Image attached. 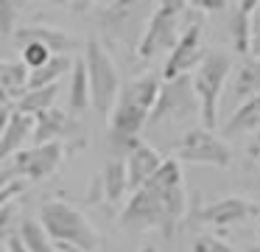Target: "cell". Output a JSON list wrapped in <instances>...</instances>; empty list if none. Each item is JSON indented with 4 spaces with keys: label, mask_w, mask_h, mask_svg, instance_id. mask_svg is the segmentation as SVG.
Wrapping results in <instances>:
<instances>
[{
    "label": "cell",
    "mask_w": 260,
    "mask_h": 252,
    "mask_svg": "<svg viewBox=\"0 0 260 252\" xmlns=\"http://www.w3.org/2000/svg\"><path fill=\"white\" fill-rule=\"evenodd\" d=\"M257 235H260V224H257Z\"/></svg>",
    "instance_id": "d590c367"
},
{
    "label": "cell",
    "mask_w": 260,
    "mask_h": 252,
    "mask_svg": "<svg viewBox=\"0 0 260 252\" xmlns=\"http://www.w3.org/2000/svg\"><path fill=\"white\" fill-rule=\"evenodd\" d=\"M159 87H162V81L154 73L132 78L120 87V95L115 101L112 112H109V149H112L115 157L126 160V154L140 146L137 134L143 132V126L151 118Z\"/></svg>",
    "instance_id": "7a4b0ae2"
},
{
    "label": "cell",
    "mask_w": 260,
    "mask_h": 252,
    "mask_svg": "<svg viewBox=\"0 0 260 252\" xmlns=\"http://www.w3.org/2000/svg\"><path fill=\"white\" fill-rule=\"evenodd\" d=\"M101 190H104V199L107 202H120L129 188V171H126V160L123 157H115L104 165V174H101Z\"/></svg>",
    "instance_id": "44dd1931"
},
{
    "label": "cell",
    "mask_w": 260,
    "mask_h": 252,
    "mask_svg": "<svg viewBox=\"0 0 260 252\" xmlns=\"http://www.w3.org/2000/svg\"><path fill=\"white\" fill-rule=\"evenodd\" d=\"M165 162V157L159 154L154 146L140 143L137 149H132L126 154V171H129V188L137 190L140 185H146L148 179L157 174V168Z\"/></svg>",
    "instance_id": "5bb4252c"
},
{
    "label": "cell",
    "mask_w": 260,
    "mask_h": 252,
    "mask_svg": "<svg viewBox=\"0 0 260 252\" xmlns=\"http://www.w3.org/2000/svg\"><path fill=\"white\" fill-rule=\"evenodd\" d=\"M199 115L202 118V101L193 87V73H182L176 78H165L159 87L157 104L151 109L148 123H165V121H185Z\"/></svg>",
    "instance_id": "ba28073f"
},
{
    "label": "cell",
    "mask_w": 260,
    "mask_h": 252,
    "mask_svg": "<svg viewBox=\"0 0 260 252\" xmlns=\"http://www.w3.org/2000/svg\"><path fill=\"white\" fill-rule=\"evenodd\" d=\"M202 37H204V14H199L187 25V31L179 37L174 50L168 53V62L162 67V78H176L182 73H193L202 65V59L207 56V50L202 48Z\"/></svg>",
    "instance_id": "8fae6325"
},
{
    "label": "cell",
    "mask_w": 260,
    "mask_h": 252,
    "mask_svg": "<svg viewBox=\"0 0 260 252\" xmlns=\"http://www.w3.org/2000/svg\"><path fill=\"white\" fill-rule=\"evenodd\" d=\"M254 160H257V165H260V151H254Z\"/></svg>",
    "instance_id": "e575fe53"
},
{
    "label": "cell",
    "mask_w": 260,
    "mask_h": 252,
    "mask_svg": "<svg viewBox=\"0 0 260 252\" xmlns=\"http://www.w3.org/2000/svg\"><path fill=\"white\" fill-rule=\"evenodd\" d=\"M232 59L224 50H207V56L202 59V65L193 70V87L202 101V123L210 129L218 126V106L224 98L226 81L232 76Z\"/></svg>",
    "instance_id": "8992f818"
},
{
    "label": "cell",
    "mask_w": 260,
    "mask_h": 252,
    "mask_svg": "<svg viewBox=\"0 0 260 252\" xmlns=\"http://www.w3.org/2000/svg\"><path fill=\"white\" fill-rule=\"evenodd\" d=\"M252 53H254V56H260V31L254 34V45H252Z\"/></svg>",
    "instance_id": "1f68e13d"
},
{
    "label": "cell",
    "mask_w": 260,
    "mask_h": 252,
    "mask_svg": "<svg viewBox=\"0 0 260 252\" xmlns=\"http://www.w3.org/2000/svg\"><path fill=\"white\" fill-rule=\"evenodd\" d=\"M257 129H260V93L235 106V112L224 123V134L226 137H241V134H252Z\"/></svg>",
    "instance_id": "e0dca14e"
},
{
    "label": "cell",
    "mask_w": 260,
    "mask_h": 252,
    "mask_svg": "<svg viewBox=\"0 0 260 252\" xmlns=\"http://www.w3.org/2000/svg\"><path fill=\"white\" fill-rule=\"evenodd\" d=\"M68 132H70L68 112L51 106V109H45V112H37V126H34V137H31V143H51V140H59L62 134H68Z\"/></svg>",
    "instance_id": "ffe728a7"
},
{
    "label": "cell",
    "mask_w": 260,
    "mask_h": 252,
    "mask_svg": "<svg viewBox=\"0 0 260 252\" xmlns=\"http://www.w3.org/2000/svg\"><path fill=\"white\" fill-rule=\"evenodd\" d=\"M199 14H204V11L193 9L187 0H159L146 25V34L137 45V56L148 62L157 53H171L174 45L179 42V37Z\"/></svg>",
    "instance_id": "3957f363"
},
{
    "label": "cell",
    "mask_w": 260,
    "mask_h": 252,
    "mask_svg": "<svg viewBox=\"0 0 260 252\" xmlns=\"http://www.w3.org/2000/svg\"><path fill=\"white\" fill-rule=\"evenodd\" d=\"M260 93V56L249 53L243 56V62L232 70V81H230V98L235 104L252 98Z\"/></svg>",
    "instance_id": "9a60e30c"
},
{
    "label": "cell",
    "mask_w": 260,
    "mask_h": 252,
    "mask_svg": "<svg viewBox=\"0 0 260 252\" xmlns=\"http://www.w3.org/2000/svg\"><path fill=\"white\" fill-rule=\"evenodd\" d=\"M140 252H157V249H154V246H143Z\"/></svg>",
    "instance_id": "836d02e7"
},
{
    "label": "cell",
    "mask_w": 260,
    "mask_h": 252,
    "mask_svg": "<svg viewBox=\"0 0 260 252\" xmlns=\"http://www.w3.org/2000/svg\"><path fill=\"white\" fill-rule=\"evenodd\" d=\"M40 221L45 224V230L51 233V238L59 246L79 252H95L98 249V233L90 224V218L81 210H76L73 205L62 199H48L40 207Z\"/></svg>",
    "instance_id": "5b68a950"
},
{
    "label": "cell",
    "mask_w": 260,
    "mask_h": 252,
    "mask_svg": "<svg viewBox=\"0 0 260 252\" xmlns=\"http://www.w3.org/2000/svg\"><path fill=\"white\" fill-rule=\"evenodd\" d=\"M20 59H23L31 70H37V67L48 65V62L53 59V50L42 42H23L20 45Z\"/></svg>",
    "instance_id": "484cf974"
},
{
    "label": "cell",
    "mask_w": 260,
    "mask_h": 252,
    "mask_svg": "<svg viewBox=\"0 0 260 252\" xmlns=\"http://www.w3.org/2000/svg\"><path fill=\"white\" fill-rule=\"evenodd\" d=\"M0 90H3V98L14 101L17 104L25 93L31 90V67L20 62H3L0 65Z\"/></svg>",
    "instance_id": "d6986e66"
},
{
    "label": "cell",
    "mask_w": 260,
    "mask_h": 252,
    "mask_svg": "<svg viewBox=\"0 0 260 252\" xmlns=\"http://www.w3.org/2000/svg\"><path fill=\"white\" fill-rule=\"evenodd\" d=\"M252 17H254V14H246V11L235 9L232 22H230L232 45H235V53H241V56H249V53H252V45H254V37H252Z\"/></svg>",
    "instance_id": "d4e9b609"
},
{
    "label": "cell",
    "mask_w": 260,
    "mask_h": 252,
    "mask_svg": "<svg viewBox=\"0 0 260 252\" xmlns=\"http://www.w3.org/2000/svg\"><path fill=\"white\" fill-rule=\"evenodd\" d=\"M190 252H235V249H232L224 238H218V235L202 233V235H196V238H193Z\"/></svg>",
    "instance_id": "4316f807"
},
{
    "label": "cell",
    "mask_w": 260,
    "mask_h": 252,
    "mask_svg": "<svg viewBox=\"0 0 260 252\" xmlns=\"http://www.w3.org/2000/svg\"><path fill=\"white\" fill-rule=\"evenodd\" d=\"M182 160L165 157V162L157 168L146 185L132 190L129 202L120 210V227L126 233H148L159 230L162 238H174L176 227L182 224L187 213V190H185V174Z\"/></svg>",
    "instance_id": "6da1fadb"
},
{
    "label": "cell",
    "mask_w": 260,
    "mask_h": 252,
    "mask_svg": "<svg viewBox=\"0 0 260 252\" xmlns=\"http://www.w3.org/2000/svg\"><path fill=\"white\" fill-rule=\"evenodd\" d=\"M257 205L252 199H243V196H224V199L210 202L207 207L196 213V218L202 224H210V227H238L246 218L257 216Z\"/></svg>",
    "instance_id": "4fadbf2b"
},
{
    "label": "cell",
    "mask_w": 260,
    "mask_h": 252,
    "mask_svg": "<svg viewBox=\"0 0 260 252\" xmlns=\"http://www.w3.org/2000/svg\"><path fill=\"white\" fill-rule=\"evenodd\" d=\"M53 6H62V9H70V11H87V9H92V6H101V3H107V0H51Z\"/></svg>",
    "instance_id": "f1b7e54d"
},
{
    "label": "cell",
    "mask_w": 260,
    "mask_h": 252,
    "mask_svg": "<svg viewBox=\"0 0 260 252\" xmlns=\"http://www.w3.org/2000/svg\"><path fill=\"white\" fill-rule=\"evenodd\" d=\"M37 115L17 109V104L9 98H3V134H0V157L9 160L12 154H17L23 149L25 140L34 137Z\"/></svg>",
    "instance_id": "7c38bea8"
},
{
    "label": "cell",
    "mask_w": 260,
    "mask_h": 252,
    "mask_svg": "<svg viewBox=\"0 0 260 252\" xmlns=\"http://www.w3.org/2000/svg\"><path fill=\"white\" fill-rule=\"evenodd\" d=\"M187 3L199 11H221L226 6V0H187Z\"/></svg>",
    "instance_id": "f546056e"
},
{
    "label": "cell",
    "mask_w": 260,
    "mask_h": 252,
    "mask_svg": "<svg viewBox=\"0 0 260 252\" xmlns=\"http://www.w3.org/2000/svg\"><path fill=\"white\" fill-rule=\"evenodd\" d=\"M17 235L23 238V244L28 246V252H56V241L51 238V233L45 230L42 221H34V218H25L20 221Z\"/></svg>",
    "instance_id": "7402d4cb"
},
{
    "label": "cell",
    "mask_w": 260,
    "mask_h": 252,
    "mask_svg": "<svg viewBox=\"0 0 260 252\" xmlns=\"http://www.w3.org/2000/svg\"><path fill=\"white\" fill-rule=\"evenodd\" d=\"M159 0H107L98 6V25L109 42L137 50Z\"/></svg>",
    "instance_id": "277c9868"
},
{
    "label": "cell",
    "mask_w": 260,
    "mask_h": 252,
    "mask_svg": "<svg viewBox=\"0 0 260 252\" xmlns=\"http://www.w3.org/2000/svg\"><path fill=\"white\" fill-rule=\"evenodd\" d=\"M238 9L246 14H257L260 11V0H238Z\"/></svg>",
    "instance_id": "4dcf8cb0"
},
{
    "label": "cell",
    "mask_w": 260,
    "mask_h": 252,
    "mask_svg": "<svg viewBox=\"0 0 260 252\" xmlns=\"http://www.w3.org/2000/svg\"><path fill=\"white\" fill-rule=\"evenodd\" d=\"M84 59H87V70H90L92 109L101 118H109V112H112L115 101L120 95V87H123L118 76V65H115L112 53L95 39H90L84 45Z\"/></svg>",
    "instance_id": "52a82bcc"
},
{
    "label": "cell",
    "mask_w": 260,
    "mask_h": 252,
    "mask_svg": "<svg viewBox=\"0 0 260 252\" xmlns=\"http://www.w3.org/2000/svg\"><path fill=\"white\" fill-rule=\"evenodd\" d=\"M59 90H62V87H59V81L45 84V87H31L28 93H25L23 98L17 101V109L31 112V115L51 109V106L56 104V98H59Z\"/></svg>",
    "instance_id": "cb8c5ba5"
},
{
    "label": "cell",
    "mask_w": 260,
    "mask_h": 252,
    "mask_svg": "<svg viewBox=\"0 0 260 252\" xmlns=\"http://www.w3.org/2000/svg\"><path fill=\"white\" fill-rule=\"evenodd\" d=\"M0 9H3V17H0V31H3V37H12V34H14V22H17V6H14V0H0Z\"/></svg>",
    "instance_id": "83f0119b"
},
{
    "label": "cell",
    "mask_w": 260,
    "mask_h": 252,
    "mask_svg": "<svg viewBox=\"0 0 260 252\" xmlns=\"http://www.w3.org/2000/svg\"><path fill=\"white\" fill-rule=\"evenodd\" d=\"M76 59L70 53H53V59L48 65L31 70V87H45V84L59 81L62 76H68V70H73Z\"/></svg>",
    "instance_id": "603a6c76"
},
{
    "label": "cell",
    "mask_w": 260,
    "mask_h": 252,
    "mask_svg": "<svg viewBox=\"0 0 260 252\" xmlns=\"http://www.w3.org/2000/svg\"><path fill=\"white\" fill-rule=\"evenodd\" d=\"M174 157L182 162H196V165L226 168L232 162V151L210 126H193L174 143Z\"/></svg>",
    "instance_id": "30bf717a"
},
{
    "label": "cell",
    "mask_w": 260,
    "mask_h": 252,
    "mask_svg": "<svg viewBox=\"0 0 260 252\" xmlns=\"http://www.w3.org/2000/svg\"><path fill=\"white\" fill-rule=\"evenodd\" d=\"M243 252H260V244H252V246H246Z\"/></svg>",
    "instance_id": "d6a6232c"
},
{
    "label": "cell",
    "mask_w": 260,
    "mask_h": 252,
    "mask_svg": "<svg viewBox=\"0 0 260 252\" xmlns=\"http://www.w3.org/2000/svg\"><path fill=\"white\" fill-rule=\"evenodd\" d=\"M92 106V90H90V70H87V59H76L73 70H70V87H68V109L70 115L90 109Z\"/></svg>",
    "instance_id": "ac0fdd59"
},
{
    "label": "cell",
    "mask_w": 260,
    "mask_h": 252,
    "mask_svg": "<svg viewBox=\"0 0 260 252\" xmlns=\"http://www.w3.org/2000/svg\"><path fill=\"white\" fill-rule=\"evenodd\" d=\"M64 160V143L62 140H51V143H34L31 149H20L17 154H12L3 168V179L23 177L28 182H42L51 174H56V168ZM0 179V182H3Z\"/></svg>",
    "instance_id": "9c48e42d"
},
{
    "label": "cell",
    "mask_w": 260,
    "mask_h": 252,
    "mask_svg": "<svg viewBox=\"0 0 260 252\" xmlns=\"http://www.w3.org/2000/svg\"><path fill=\"white\" fill-rule=\"evenodd\" d=\"M14 39H17L20 45L23 42H42V45H48L53 53H70L73 45H76L73 37H68L64 31L51 28V25H20L17 31H14Z\"/></svg>",
    "instance_id": "2e32d148"
}]
</instances>
